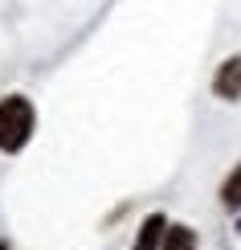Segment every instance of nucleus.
<instances>
[{
    "mask_svg": "<svg viewBox=\"0 0 241 250\" xmlns=\"http://www.w3.org/2000/svg\"><path fill=\"white\" fill-rule=\"evenodd\" d=\"M33 135V103L29 99H0V152H20Z\"/></svg>",
    "mask_w": 241,
    "mask_h": 250,
    "instance_id": "obj_1",
    "label": "nucleus"
},
{
    "mask_svg": "<svg viewBox=\"0 0 241 250\" xmlns=\"http://www.w3.org/2000/svg\"><path fill=\"white\" fill-rule=\"evenodd\" d=\"M213 90L221 99H241V58H229L221 70H217V78H213Z\"/></svg>",
    "mask_w": 241,
    "mask_h": 250,
    "instance_id": "obj_2",
    "label": "nucleus"
},
{
    "mask_svg": "<svg viewBox=\"0 0 241 250\" xmlns=\"http://www.w3.org/2000/svg\"><path fill=\"white\" fill-rule=\"evenodd\" d=\"M164 234H167L164 213H151L148 222H143V230L135 234V250H160L164 246Z\"/></svg>",
    "mask_w": 241,
    "mask_h": 250,
    "instance_id": "obj_3",
    "label": "nucleus"
},
{
    "mask_svg": "<svg viewBox=\"0 0 241 250\" xmlns=\"http://www.w3.org/2000/svg\"><path fill=\"white\" fill-rule=\"evenodd\" d=\"M160 250H196V234L188 230V226H167Z\"/></svg>",
    "mask_w": 241,
    "mask_h": 250,
    "instance_id": "obj_4",
    "label": "nucleus"
},
{
    "mask_svg": "<svg viewBox=\"0 0 241 250\" xmlns=\"http://www.w3.org/2000/svg\"><path fill=\"white\" fill-rule=\"evenodd\" d=\"M221 201L229 205V209H241V164L229 172V181L221 185Z\"/></svg>",
    "mask_w": 241,
    "mask_h": 250,
    "instance_id": "obj_5",
    "label": "nucleus"
},
{
    "mask_svg": "<svg viewBox=\"0 0 241 250\" xmlns=\"http://www.w3.org/2000/svg\"><path fill=\"white\" fill-rule=\"evenodd\" d=\"M0 250H8V242H4V238H0Z\"/></svg>",
    "mask_w": 241,
    "mask_h": 250,
    "instance_id": "obj_6",
    "label": "nucleus"
}]
</instances>
